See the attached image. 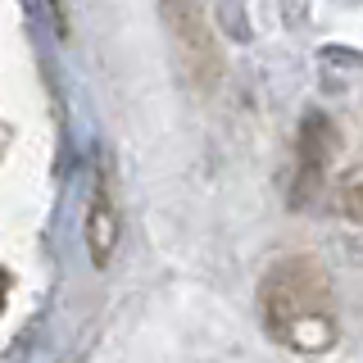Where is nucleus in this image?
I'll list each match as a JSON object with an SVG mask.
<instances>
[{
	"label": "nucleus",
	"instance_id": "f257e3e1",
	"mask_svg": "<svg viewBox=\"0 0 363 363\" xmlns=\"http://www.w3.org/2000/svg\"><path fill=\"white\" fill-rule=\"evenodd\" d=\"M109 245H113V209L105 204V191H100L96 204H91V255H96V264L109 259Z\"/></svg>",
	"mask_w": 363,
	"mask_h": 363
},
{
	"label": "nucleus",
	"instance_id": "f03ea898",
	"mask_svg": "<svg viewBox=\"0 0 363 363\" xmlns=\"http://www.w3.org/2000/svg\"><path fill=\"white\" fill-rule=\"evenodd\" d=\"M0 300H5V277H0Z\"/></svg>",
	"mask_w": 363,
	"mask_h": 363
}]
</instances>
